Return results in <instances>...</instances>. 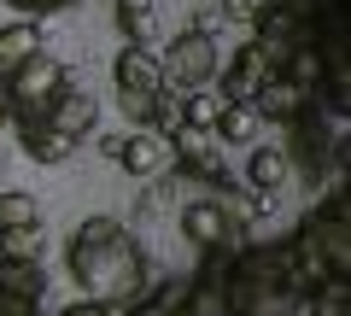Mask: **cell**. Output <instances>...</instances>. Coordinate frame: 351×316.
Returning a JSON list of instances; mask_svg holds the SVG:
<instances>
[{
    "instance_id": "obj_10",
    "label": "cell",
    "mask_w": 351,
    "mask_h": 316,
    "mask_svg": "<svg viewBox=\"0 0 351 316\" xmlns=\"http://www.w3.org/2000/svg\"><path fill=\"white\" fill-rule=\"evenodd\" d=\"M311 100V94L304 88H293L287 76H263V88L252 94V112H258V123H293V117H299V106Z\"/></svg>"
},
{
    "instance_id": "obj_8",
    "label": "cell",
    "mask_w": 351,
    "mask_h": 316,
    "mask_svg": "<svg viewBox=\"0 0 351 316\" xmlns=\"http://www.w3.org/2000/svg\"><path fill=\"white\" fill-rule=\"evenodd\" d=\"M112 82H117V94H141V100H152V94L164 88L158 53H152V47H135V41H123V53L112 59Z\"/></svg>"
},
{
    "instance_id": "obj_7",
    "label": "cell",
    "mask_w": 351,
    "mask_h": 316,
    "mask_svg": "<svg viewBox=\"0 0 351 316\" xmlns=\"http://www.w3.org/2000/svg\"><path fill=\"white\" fill-rule=\"evenodd\" d=\"M41 123H53L59 135L82 141V135H94V129H100V106H94V94H88V88H76V76H71V82L47 100V117H41Z\"/></svg>"
},
{
    "instance_id": "obj_5",
    "label": "cell",
    "mask_w": 351,
    "mask_h": 316,
    "mask_svg": "<svg viewBox=\"0 0 351 316\" xmlns=\"http://www.w3.org/2000/svg\"><path fill=\"white\" fill-rule=\"evenodd\" d=\"M217 64H223L217 41H211V36H193V29H182V36H176L170 47L158 53V76H164V88H176V94L211 88Z\"/></svg>"
},
{
    "instance_id": "obj_16",
    "label": "cell",
    "mask_w": 351,
    "mask_h": 316,
    "mask_svg": "<svg viewBox=\"0 0 351 316\" xmlns=\"http://www.w3.org/2000/svg\"><path fill=\"white\" fill-rule=\"evenodd\" d=\"M211 135L223 141V147H252V141L263 135V123H258V112H252V106H223Z\"/></svg>"
},
{
    "instance_id": "obj_19",
    "label": "cell",
    "mask_w": 351,
    "mask_h": 316,
    "mask_svg": "<svg viewBox=\"0 0 351 316\" xmlns=\"http://www.w3.org/2000/svg\"><path fill=\"white\" fill-rule=\"evenodd\" d=\"M182 123H188V117H182V94H176V88H158V94H152V112H147V129L176 135Z\"/></svg>"
},
{
    "instance_id": "obj_13",
    "label": "cell",
    "mask_w": 351,
    "mask_h": 316,
    "mask_svg": "<svg viewBox=\"0 0 351 316\" xmlns=\"http://www.w3.org/2000/svg\"><path fill=\"white\" fill-rule=\"evenodd\" d=\"M0 293L41 304V293H47V269H41V258H0Z\"/></svg>"
},
{
    "instance_id": "obj_24",
    "label": "cell",
    "mask_w": 351,
    "mask_h": 316,
    "mask_svg": "<svg viewBox=\"0 0 351 316\" xmlns=\"http://www.w3.org/2000/svg\"><path fill=\"white\" fill-rule=\"evenodd\" d=\"M59 316H117L112 304H100V299H76V304H64Z\"/></svg>"
},
{
    "instance_id": "obj_23",
    "label": "cell",
    "mask_w": 351,
    "mask_h": 316,
    "mask_svg": "<svg viewBox=\"0 0 351 316\" xmlns=\"http://www.w3.org/2000/svg\"><path fill=\"white\" fill-rule=\"evenodd\" d=\"M6 6H18V12H29V18H47V12H64V6H76V0H6Z\"/></svg>"
},
{
    "instance_id": "obj_14",
    "label": "cell",
    "mask_w": 351,
    "mask_h": 316,
    "mask_svg": "<svg viewBox=\"0 0 351 316\" xmlns=\"http://www.w3.org/2000/svg\"><path fill=\"white\" fill-rule=\"evenodd\" d=\"M246 182H252V193H281V188L293 182L287 152H281V147H252V158H246Z\"/></svg>"
},
{
    "instance_id": "obj_21",
    "label": "cell",
    "mask_w": 351,
    "mask_h": 316,
    "mask_svg": "<svg viewBox=\"0 0 351 316\" xmlns=\"http://www.w3.org/2000/svg\"><path fill=\"white\" fill-rule=\"evenodd\" d=\"M217 112H223V94H211V88L182 94V117H188L193 129H217Z\"/></svg>"
},
{
    "instance_id": "obj_17",
    "label": "cell",
    "mask_w": 351,
    "mask_h": 316,
    "mask_svg": "<svg viewBox=\"0 0 351 316\" xmlns=\"http://www.w3.org/2000/svg\"><path fill=\"white\" fill-rule=\"evenodd\" d=\"M304 299H311V316H351V281L346 276L322 281V287H311Z\"/></svg>"
},
{
    "instance_id": "obj_25",
    "label": "cell",
    "mask_w": 351,
    "mask_h": 316,
    "mask_svg": "<svg viewBox=\"0 0 351 316\" xmlns=\"http://www.w3.org/2000/svg\"><path fill=\"white\" fill-rule=\"evenodd\" d=\"M100 152H106V158L117 165V152H123V135H100Z\"/></svg>"
},
{
    "instance_id": "obj_15",
    "label": "cell",
    "mask_w": 351,
    "mask_h": 316,
    "mask_svg": "<svg viewBox=\"0 0 351 316\" xmlns=\"http://www.w3.org/2000/svg\"><path fill=\"white\" fill-rule=\"evenodd\" d=\"M117 12V29H123V41H135V47H152V36H158V6L152 0H112Z\"/></svg>"
},
{
    "instance_id": "obj_18",
    "label": "cell",
    "mask_w": 351,
    "mask_h": 316,
    "mask_svg": "<svg viewBox=\"0 0 351 316\" xmlns=\"http://www.w3.org/2000/svg\"><path fill=\"white\" fill-rule=\"evenodd\" d=\"M47 241H41V223H24V228H0V258H41Z\"/></svg>"
},
{
    "instance_id": "obj_4",
    "label": "cell",
    "mask_w": 351,
    "mask_h": 316,
    "mask_svg": "<svg viewBox=\"0 0 351 316\" xmlns=\"http://www.w3.org/2000/svg\"><path fill=\"white\" fill-rule=\"evenodd\" d=\"M71 82V64L53 59L47 47H36L24 59V71L6 82V123H24V117H47V100Z\"/></svg>"
},
{
    "instance_id": "obj_22",
    "label": "cell",
    "mask_w": 351,
    "mask_h": 316,
    "mask_svg": "<svg viewBox=\"0 0 351 316\" xmlns=\"http://www.w3.org/2000/svg\"><path fill=\"white\" fill-rule=\"evenodd\" d=\"M228 18H223V0H217V6H199V18H193V36H211L217 41V29H223Z\"/></svg>"
},
{
    "instance_id": "obj_20",
    "label": "cell",
    "mask_w": 351,
    "mask_h": 316,
    "mask_svg": "<svg viewBox=\"0 0 351 316\" xmlns=\"http://www.w3.org/2000/svg\"><path fill=\"white\" fill-rule=\"evenodd\" d=\"M24 223H41V205H36V193H18V188H6V193H0V228H24Z\"/></svg>"
},
{
    "instance_id": "obj_6",
    "label": "cell",
    "mask_w": 351,
    "mask_h": 316,
    "mask_svg": "<svg viewBox=\"0 0 351 316\" xmlns=\"http://www.w3.org/2000/svg\"><path fill=\"white\" fill-rule=\"evenodd\" d=\"M223 71V106H252V94L263 88V76H269V59H263L258 41H240L234 53H228V64H217Z\"/></svg>"
},
{
    "instance_id": "obj_11",
    "label": "cell",
    "mask_w": 351,
    "mask_h": 316,
    "mask_svg": "<svg viewBox=\"0 0 351 316\" xmlns=\"http://www.w3.org/2000/svg\"><path fill=\"white\" fill-rule=\"evenodd\" d=\"M18 129V141H24V152L36 158V165H64L76 152V141L71 135H59L53 123H41V117H24V123H12Z\"/></svg>"
},
{
    "instance_id": "obj_12",
    "label": "cell",
    "mask_w": 351,
    "mask_h": 316,
    "mask_svg": "<svg viewBox=\"0 0 351 316\" xmlns=\"http://www.w3.org/2000/svg\"><path fill=\"white\" fill-rule=\"evenodd\" d=\"M36 47H41V24H29V18H24V24H6V29H0V88L24 71V59H29Z\"/></svg>"
},
{
    "instance_id": "obj_2",
    "label": "cell",
    "mask_w": 351,
    "mask_h": 316,
    "mask_svg": "<svg viewBox=\"0 0 351 316\" xmlns=\"http://www.w3.org/2000/svg\"><path fill=\"white\" fill-rule=\"evenodd\" d=\"M223 299L228 316H293L304 299V281L293 269L287 241H240L223 269Z\"/></svg>"
},
{
    "instance_id": "obj_9",
    "label": "cell",
    "mask_w": 351,
    "mask_h": 316,
    "mask_svg": "<svg viewBox=\"0 0 351 316\" xmlns=\"http://www.w3.org/2000/svg\"><path fill=\"white\" fill-rule=\"evenodd\" d=\"M176 158L170 135H158V129H135V135H123V152H117V165L129 170V176H164Z\"/></svg>"
},
{
    "instance_id": "obj_26",
    "label": "cell",
    "mask_w": 351,
    "mask_h": 316,
    "mask_svg": "<svg viewBox=\"0 0 351 316\" xmlns=\"http://www.w3.org/2000/svg\"><path fill=\"white\" fill-rule=\"evenodd\" d=\"M0 129H6V88H0Z\"/></svg>"
},
{
    "instance_id": "obj_1",
    "label": "cell",
    "mask_w": 351,
    "mask_h": 316,
    "mask_svg": "<svg viewBox=\"0 0 351 316\" xmlns=\"http://www.w3.org/2000/svg\"><path fill=\"white\" fill-rule=\"evenodd\" d=\"M64 264H71V281L88 299L112 304L117 316H123L129 304H141L147 287H152L147 258H141L135 234H129L117 217H88V223H76L71 246H64Z\"/></svg>"
},
{
    "instance_id": "obj_3",
    "label": "cell",
    "mask_w": 351,
    "mask_h": 316,
    "mask_svg": "<svg viewBox=\"0 0 351 316\" xmlns=\"http://www.w3.org/2000/svg\"><path fill=\"white\" fill-rule=\"evenodd\" d=\"M287 252H293V269H299L304 293L322 287V281L351 276V193L346 188H328L322 199L293 223Z\"/></svg>"
}]
</instances>
